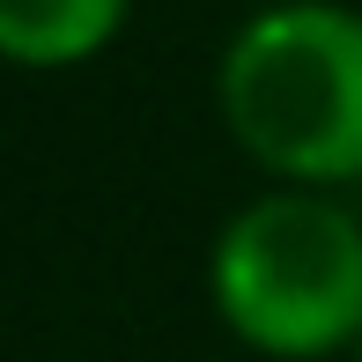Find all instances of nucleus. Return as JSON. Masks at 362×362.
I'll use <instances>...</instances> for the list:
<instances>
[{"instance_id": "nucleus-1", "label": "nucleus", "mask_w": 362, "mask_h": 362, "mask_svg": "<svg viewBox=\"0 0 362 362\" xmlns=\"http://www.w3.org/2000/svg\"><path fill=\"white\" fill-rule=\"evenodd\" d=\"M222 119L259 170L288 185L362 177V15L333 0H281L229 37Z\"/></svg>"}, {"instance_id": "nucleus-2", "label": "nucleus", "mask_w": 362, "mask_h": 362, "mask_svg": "<svg viewBox=\"0 0 362 362\" xmlns=\"http://www.w3.org/2000/svg\"><path fill=\"white\" fill-rule=\"evenodd\" d=\"M215 318L274 362L362 340V222L325 192H267L222 222L207 259Z\"/></svg>"}, {"instance_id": "nucleus-3", "label": "nucleus", "mask_w": 362, "mask_h": 362, "mask_svg": "<svg viewBox=\"0 0 362 362\" xmlns=\"http://www.w3.org/2000/svg\"><path fill=\"white\" fill-rule=\"evenodd\" d=\"M126 23V0H0V59L15 67H74L104 52Z\"/></svg>"}, {"instance_id": "nucleus-4", "label": "nucleus", "mask_w": 362, "mask_h": 362, "mask_svg": "<svg viewBox=\"0 0 362 362\" xmlns=\"http://www.w3.org/2000/svg\"><path fill=\"white\" fill-rule=\"evenodd\" d=\"M355 355H362V340H355Z\"/></svg>"}]
</instances>
